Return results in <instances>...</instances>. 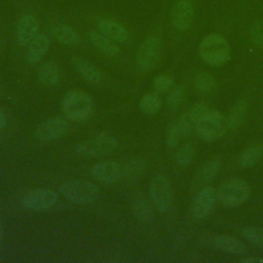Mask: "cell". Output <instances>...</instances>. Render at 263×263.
I'll list each match as a JSON object with an SVG mask.
<instances>
[{
    "label": "cell",
    "mask_w": 263,
    "mask_h": 263,
    "mask_svg": "<svg viewBox=\"0 0 263 263\" xmlns=\"http://www.w3.org/2000/svg\"><path fill=\"white\" fill-rule=\"evenodd\" d=\"M246 114H247V103L241 100L232 107L229 113V116L227 117L228 127L231 129H235L238 126H240L246 118Z\"/></svg>",
    "instance_id": "obj_27"
},
{
    "label": "cell",
    "mask_w": 263,
    "mask_h": 263,
    "mask_svg": "<svg viewBox=\"0 0 263 263\" xmlns=\"http://www.w3.org/2000/svg\"><path fill=\"white\" fill-rule=\"evenodd\" d=\"M227 117L219 112L211 110L196 125L195 132L205 142H212L222 137L228 129Z\"/></svg>",
    "instance_id": "obj_6"
},
{
    "label": "cell",
    "mask_w": 263,
    "mask_h": 263,
    "mask_svg": "<svg viewBox=\"0 0 263 263\" xmlns=\"http://www.w3.org/2000/svg\"><path fill=\"white\" fill-rule=\"evenodd\" d=\"M60 191L68 200L79 203L88 204L99 198L100 190L96 184L85 180H69L63 183Z\"/></svg>",
    "instance_id": "obj_5"
},
{
    "label": "cell",
    "mask_w": 263,
    "mask_h": 263,
    "mask_svg": "<svg viewBox=\"0 0 263 263\" xmlns=\"http://www.w3.org/2000/svg\"><path fill=\"white\" fill-rule=\"evenodd\" d=\"M50 33L58 42L66 46H74L79 41L76 32L67 25L55 24L50 28Z\"/></svg>",
    "instance_id": "obj_23"
},
{
    "label": "cell",
    "mask_w": 263,
    "mask_h": 263,
    "mask_svg": "<svg viewBox=\"0 0 263 263\" xmlns=\"http://www.w3.org/2000/svg\"><path fill=\"white\" fill-rule=\"evenodd\" d=\"M201 59L213 67L224 65L230 58V47L227 40L220 34L205 36L198 47Z\"/></svg>",
    "instance_id": "obj_2"
},
{
    "label": "cell",
    "mask_w": 263,
    "mask_h": 263,
    "mask_svg": "<svg viewBox=\"0 0 263 263\" xmlns=\"http://www.w3.org/2000/svg\"><path fill=\"white\" fill-rule=\"evenodd\" d=\"M59 199V195L51 189L39 188L25 194L22 198V204L27 210L43 211L53 206Z\"/></svg>",
    "instance_id": "obj_9"
},
{
    "label": "cell",
    "mask_w": 263,
    "mask_h": 263,
    "mask_svg": "<svg viewBox=\"0 0 263 263\" xmlns=\"http://www.w3.org/2000/svg\"><path fill=\"white\" fill-rule=\"evenodd\" d=\"M90 175L103 184H114L122 179V165L115 160L100 161L90 167Z\"/></svg>",
    "instance_id": "obj_11"
},
{
    "label": "cell",
    "mask_w": 263,
    "mask_h": 263,
    "mask_svg": "<svg viewBox=\"0 0 263 263\" xmlns=\"http://www.w3.org/2000/svg\"><path fill=\"white\" fill-rule=\"evenodd\" d=\"M214 246L226 253L234 254V255H243L248 253L247 246L239 240L230 235H217L214 240Z\"/></svg>",
    "instance_id": "obj_20"
},
{
    "label": "cell",
    "mask_w": 263,
    "mask_h": 263,
    "mask_svg": "<svg viewBox=\"0 0 263 263\" xmlns=\"http://www.w3.org/2000/svg\"><path fill=\"white\" fill-rule=\"evenodd\" d=\"M150 197L158 212L164 213L171 209L173 202L172 187L167 178L161 174L155 175L150 182Z\"/></svg>",
    "instance_id": "obj_7"
},
{
    "label": "cell",
    "mask_w": 263,
    "mask_h": 263,
    "mask_svg": "<svg viewBox=\"0 0 263 263\" xmlns=\"http://www.w3.org/2000/svg\"><path fill=\"white\" fill-rule=\"evenodd\" d=\"M2 224H1V220H0V242H1V239H2Z\"/></svg>",
    "instance_id": "obj_39"
},
{
    "label": "cell",
    "mask_w": 263,
    "mask_h": 263,
    "mask_svg": "<svg viewBox=\"0 0 263 263\" xmlns=\"http://www.w3.org/2000/svg\"><path fill=\"white\" fill-rule=\"evenodd\" d=\"M194 157V148L191 144H185L179 148L176 152L175 158L179 165L187 166L189 165Z\"/></svg>",
    "instance_id": "obj_31"
},
{
    "label": "cell",
    "mask_w": 263,
    "mask_h": 263,
    "mask_svg": "<svg viewBox=\"0 0 263 263\" xmlns=\"http://www.w3.org/2000/svg\"><path fill=\"white\" fill-rule=\"evenodd\" d=\"M89 41L102 53L108 57H115L119 52V47L115 41L105 36L101 32L91 31L89 33Z\"/></svg>",
    "instance_id": "obj_21"
},
{
    "label": "cell",
    "mask_w": 263,
    "mask_h": 263,
    "mask_svg": "<svg viewBox=\"0 0 263 263\" xmlns=\"http://www.w3.org/2000/svg\"><path fill=\"white\" fill-rule=\"evenodd\" d=\"M139 106L143 113L151 115L156 113L160 109L161 101L156 92H149L143 96Z\"/></svg>",
    "instance_id": "obj_28"
},
{
    "label": "cell",
    "mask_w": 263,
    "mask_h": 263,
    "mask_svg": "<svg viewBox=\"0 0 263 263\" xmlns=\"http://www.w3.org/2000/svg\"><path fill=\"white\" fill-rule=\"evenodd\" d=\"M241 234L248 241L260 248H263V228L246 226V227H242Z\"/></svg>",
    "instance_id": "obj_29"
},
{
    "label": "cell",
    "mask_w": 263,
    "mask_h": 263,
    "mask_svg": "<svg viewBox=\"0 0 263 263\" xmlns=\"http://www.w3.org/2000/svg\"><path fill=\"white\" fill-rule=\"evenodd\" d=\"M99 32L109 37L115 42L124 43L128 39V32L126 28L113 20H100L97 23Z\"/></svg>",
    "instance_id": "obj_16"
},
{
    "label": "cell",
    "mask_w": 263,
    "mask_h": 263,
    "mask_svg": "<svg viewBox=\"0 0 263 263\" xmlns=\"http://www.w3.org/2000/svg\"><path fill=\"white\" fill-rule=\"evenodd\" d=\"M173 82L174 78L172 75L162 73L153 79V89L156 93H164L172 88Z\"/></svg>",
    "instance_id": "obj_32"
},
{
    "label": "cell",
    "mask_w": 263,
    "mask_h": 263,
    "mask_svg": "<svg viewBox=\"0 0 263 263\" xmlns=\"http://www.w3.org/2000/svg\"><path fill=\"white\" fill-rule=\"evenodd\" d=\"M28 45V50L26 52L27 61L31 64H35L41 60L49 48L50 40L45 34H37Z\"/></svg>",
    "instance_id": "obj_17"
},
{
    "label": "cell",
    "mask_w": 263,
    "mask_h": 263,
    "mask_svg": "<svg viewBox=\"0 0 263 263\" xmlns=\"http://www.w3.org/2000/svg\"><path fill=\"white\" fill-rule=\"evenodd\" d=\"M251 194L250 185L242 179L230 178L220 185L217 196L225 208H235L243 203Z\"/></svg>",
    "instance_id": "obj_4"
},
{
    "label": "cell",
    "mask_w": 263,
    "mask_h": 263,
    "mask_svg": "<svg viewBox=\"0 0 263 263\" xmlns=\"http://www.w3.org/2000/svg\"><path fill=\"white\" fill-rule=\"evenodd\" d=\"M72 66L81 77L90 83H98L102 79V72L100 69L87 60L74 57L72 59Z\"/></svg>",
    "instance_id": "obj_18"
},
{
    "label": "cell",
    "mask_w": 263,
    "mask_h": 263,
    "mask_svg": "<svg viewBox=\"0 0 263 263\" xmlns=\"http://www.w3.org/2000/svg\"><path fill=\"white\" fill-rule=\"evenodd\" d=\"M62 110L66 117L73 121H85L93 114L95 103L87 92L79 89L72 90L65 96Z\"/></svg>",
    "instance_id": "obj_1"
},
{
    "label": "cell",
    "mask_w": 263,
    "mask_h": 263,
    "mask_svg": "<svg viewBox=\"0 0 263 263\" xmlns=\"http://www.w3.org/2000/svg\"><path fill=\"white\" fill-rule=\"evenodd\" d=\"M117 145L118 142L114 136L102 133L79 142L75 145L74 151L81 157H99L113 152Z\"/></svg>",
    "instance_id": "obj_3"
},
{
    "label": "cell",
    "mask_w": 263,
    "mask_h": 263,
    "mask_svg": "<svg viewBox=\"0 0 263 263\" xmlns=\"http://www.w3.org/2000/svg\"><path fill=\"white\" fill-rule=\"evenodd\" d=\"M3 91V80L0 77V93Z\"/></svg>",
    "instance_id": "obj_38"
},
{
    "label": "cell",
    "mask_w": 263,
    "mask_h": 263,
    "mask_svg": "<svg viewBox=\"0 0 263 263\" xmlns=\"http://www.w3.org/2000/svg\"><path fill=\"white\" fill-rule=\"evenodd\" d=\"M133 211L135 216L143 223H150L154 220V211L151 203L145 198H139L135 200L133 204Z\"/></svg>",
    "instance_id": "obj_26"
},
{
    "label": "cell",
    "mask_w": 263,
    "mask_h": 263,
    "mask_svg": "<svg viewBox=\"0 0 263 263\" xmlns=\"http://www.w3.org/2000/svg\"><path fill=\"white\" fill-rule=\"evenodd\" d=\"M239 262H242V263H261V262H263V259L254 258V257H248V258L240 259Z\"/></svg>",
    "instance_id": "obj_36"
},
{
    "label": "cell",
    "mask_w": 263,
    "mask_h": 263,
    "mask_svg": "<svg viewBox=\"0 0 263 263\" xmlns=\"http://www.w3.org/2000/svg\"><path fill=\"white\" fill-rule=\"evenodd\" d=\"M183 137H185V136H184L183 132L181 130V128L179 127L178 123L176 122L174 125L171 126V128L167 132V135H166L167 145L171 146V147L179 146V144L181 142V139Z\"/></svg>",
    "instance_id": "obj_34"
},
{
    "label": "cell",
    "mask_w": 263,
    "mask_h": 263,
    "mask_svg": "<svg viewBox=\"0 0 263 263\" xmlns=\"http://www.w3.org/2000/svg\"><path fill=\"white\" fill-rule=\"evenodd\" d=\"M195 86L201 92H210L216 86L215 78L208 72H200L195 78Z\"/></svg>",
    "instance_id": "obj_30"
},
{
    "label": "cell",
    "mask_w": 263,
    "mask_h": 263,
    "mask_svg": "<svg viewBox=\"0 0 263 263\" xmlns=\"http://www.w3.org/2000/svg\"><path fill=\"white\" fill-rule=\"evenodd\" d=\"M70 124L63 117H51L43 121L36 129V138L41 142H53L68 134Z\"/></svg>",
    "instance_id": "obj_10"
},
{
    "label": "cell",
    "mask_w": 263,
    "mask_h": 263,
    "mask_svg": "<svg viewBox=\"0 0 263 263\" xmlns=\"http://www.w3.org/2000/svg\"><path fill=\"white\" fill-rule=\"evenodd\" d=\"M218 200L217 190L213 187H204L202 188L196 195L193 205H192V214L195 219L202 220L211 215L213 212L216 202Z\"/></svg>",
    "instance_id": "obj_12"
},
{
    "label": "cell",
    "mask_w": 263,
    "mask_h": 263,
    "mask_svg": "<svg viewBox=\"0 0 263 263\" xmlns=\"http://www.w3.org/2000/svg\"><path fill=\"white\" fill-rule=\"evenodd\" d=\"M61 71L57 64L52 62L43 63L38 70V78L46 86H55L61 81Z\"/></svg>",
    "instance_id": "obj_22"
},
{
    "label": "cell",
    "mask_w": 263,
    "mask_h": 263,
    "mask_svg": "<svg viewBox=\"0 0 263 263\" xmlns=\"http://www.w3.org/2000/svg\"><path fill=\"white\" fill-rule=\"evenodd\" d=\"M5 125H6V116L3 110L0 108V129L5 127Z\"/></svg>",
    "instance_id": "obj_37"
},
{
    "label": "cell",
    "mask_w": 263,
    "mask_h": 263,
    "mask_svg": "<svg viewBox=\"0 0 263 263\" xmlns=\"http://www.w3.org/2000/svg\"><path fill=\"white\" fill-rule=\"evenodd\" d=\"M39 30V23L32 14H23L16 25V40L20 45L24 46L31 42L37 35Z\"/></svg>",
    "instance_id": "obj_14"
},
{
    "label": "cell",
    "mask_w": 263,
    "mask_h": 263,
    "mask_svg": "<svg viewBox=\"0 0 263 263\" xmlns=\"http://www.w3.org/2000/svg\"><path fill=\"white\" fill-rule=\"evenodd\" d=\"M148 162L141 157L132 158L122 165V179L128 183L138 181L146 172Z\"/></svg>",
    "instance_id": "obj_19"
},
{
    "label": "cell",
    "mask_w": 263,
    "mask_h": 263,
    "mask_svg": "<svg viewBox=\"0 0 263 263\" xmlns=\"http://www.w3.org/2000/svg\"><path fill=\"white\" fill-rule=\"evenodd\" d=\"M263 157V143L253 145L245 149L238 156V162L241 167L249 168L258 163Z\"/></svg>",
    "instance_id": "obj_25"
},
{
    "label": "cell",
    "mask_w": 263,
    "mask_h": 263,
    "mask_svg": "<svg viewBox=\"0 0 263 263\" xmlns=\"http://www.w3.org/2000/svg\"><path fill=\"white\" fill-rule=\"evenodd\" d=\"M161 49L160 39L156 36L147 38L139 47L136 61L138 68L143 71H150L155 67L159 60Z\"/></svg>",
    "instance_id": "obj_8"
},
{
    "label": "cell",
    "mask_w": 263,
    "mask_h": 263,
    "mask_svg": "<svg viewBox=\"0 0 263 263\" xmlns=\"http://www.w3.org/2000/svg\"><path fill=\"white\" fill-rule=\"evenodd\" d=\"M210 111L211 109L204 104H197L183 113L177 123L183 132L184 136H187L191 134V132L195 130L196 125Z\"/></svg>",
    "instance_id": "obj_13"
},
{
    "label": "cell",
    "mask_w": 263,
    "mask_h": 263,
    "mask_svg": "<svg viewBox=\"0 0 263 263\" xmlns=\"http://www.w3.org/2000/svg\"><path fill=\"white\" fill-rule=\"evenodd\" d=\"M193 8L187 0H178L172 8V24L177 30L187 29L193 20Z\"/></svg>",
    "instance_id": "obj_15"
},
{
    "label": "cell",
    "mask_w": 263,
    "mask_h": 263,
    "mask_svg": "<svg viewBox=\"0 0 263 263\" xmlns=\"http://www.w3.org/2000/svg\"><path fill=\"white\" fill-rule=\"evenodd\" d=\"M221 168V161L217 158H213L206 161L197 172L195 182L197 185H203L213 181L219 174Z\"/></svg>",
    "instance_id": "obj_24"
},
{
    "label": "cell",
    "mask_w": 263,
    "mask_h": 263,
    "mask_svg": "<svg viewBox=\"0 0 263 263\" xmlns=\"http://www.w3.org/2000/svg\"><path fill=\"white\" fill-rule=\"evenodd\" d=\"M251 37L255 44L263 47V21H257L251 28Z\"/></svg>",
    "instance_id": "obj_35"
},
{
    "label": "cell",
    "mask_w": 263,
    "mask_h": 263,
    "mask_svg": "<svg viewBox=\"0 0 263 263\" xmlns=\"http://www.w3.org/2000/svg\"><path fill=\"white\" fill-rule=\"evenodd\" d=\"M184 98H185V93H184L183 87L177 86L170 91L166 98V105L171 110H176L183 103Z\"/></svg>",
    "instance_id": "obj_33"
}]
</instances>
